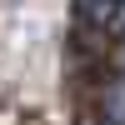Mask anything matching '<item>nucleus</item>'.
I'll return each mask as SVG.
<instances>
[{
  "label": "nucleus",
  "instance_id": "f257e3e1",
  "mask_svg": "<svg viewBox=\"0 0 125 125\" xmlns=\"http://www.w3.org/2000/svg\"><path fill=\"white\" fill-rule=\"evenodd\" d=\"M115 5L120 0H75V15L90 20V25H110L115 20Z\"/></svg>",
  "mask_w": 125,
  "mask_h": 125
},
{
  "label": "nucleus",
  "instance_id": "f03ea898",
  "mask_svg": "<svg viewBox=\"0 0 125 125\" xmlns=\"http://www.w3.org/2000/svg\"><path fill=\"white\" fill-rule=\"evenodd\" d=\"M110 25H115V30H125V0L115 5V20H110Z\"/></svg>",
  "mask_w": 125,
  "mask_h": 125
},
{
  "label": "nucleus",
  "instance_id": "7ed1b4c3",
  "mask_svg": "<svg viewBox=\"0 0 125 125\" xmlns=\"http://www.w3.org/2000/svg\"><path fill=\"white\" fill-rule=\"evenodd\" d=\"M120 70H125V50H120Z\"/></svg>",
  "mask_w": 125,
  "mask_h": 125
}]
</instances>
